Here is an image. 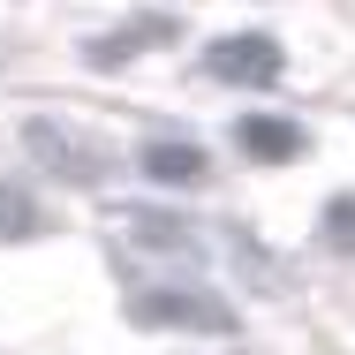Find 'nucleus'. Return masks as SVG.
<instances>
[{
	"label": "nucleus",
	"mask_w": 355,
	"mask_h": 355,
	"mask_svg": "<svg viewBox=\"0 0 355 355\" xmlns=\"http://www.w3.org/2000/svg\"><path fill=\"white\" fill-rule=\"evenodd\" d=\"M23 151L53 174V182H76V189H98L106 174H114V151L98 137H83L69 121H23Z\"/></svg>",
	"instance_id": "f257e3e1"
},
{
	"label": "nucleus",
	"mask_w": 355,
	"mask_h": 355,
	"mask_svg": "<svg viewBox=\"0 0 355 355\" xmlns=\"http://www.w3.org/2000/svg\"><path fill=\"white\" fill-rule=\"evenodd\" d=\"M129 318L144 333H234V310L205 287H151L129 302Z\"/></svg>",
	"instance_id": "f03ea898"
},
{
	"label": "nucleus",
	"mask_w": 355,
	"mask_h": 355,
	"mask_svg": "<svg viewBox=\"0 0 355 355\" xmlns=\"http://www.w3.org/2000/svg\"><path fill=\"white\" fill-rule=\"evenodd\" d=\"M205 69L219 76V83H242V91H265V83H280V46L265 38V31H242V38H219L212 46V61Z\"/></svg>",
	"instance_id": "7ed1b4c3"
},
{
	"label": "nucleus",
	"mask_w": 355,
	"mask_h": 355,
	"mask_svg": "<svg viewBox=\"0 0 355 355\" xmlns=\"http://www.w3.org/2000/svg\"><path fill=\"white\" fill-rule=\"evenodd\" d=\"M137 166L159 182V189H197V182H205V151H197V144H182V137L144 144V159H137Z\"/></svg>",
	"instance_id": "20e7f679"
},
{
	"label": "nucleus",
	"mask_w": 355,
	"mask_h": 355,
	"mask_svg": "<svg viewBox=\"0 0 355 355\" xmlns=\"http://www.w3.org/2000/svg\"><path fill=\"white\" fill-rule=\"evenodd\" d=\"M234 137H242V151H250V159H265V166H287V159L302 151V129H295L287 114H250Z\"/></svg>",
	"instance_id": "39448f33"
},
{
	"label": "nucleus",
	"mask_w": 355,
	"mask_h": 355,
	"mask_svg": "<svg viewBox=\"0 0 355 355\" xmlns=\"http://www.w3.org/2000/svg\"><path fill=\"white\" fill-rule=\"evenodd\" d=\"M151 38H174V23H137V31H114V38H91V69H121L137 46Z\"/></svg>",
	"instance_id": "423d86ee"
},
{
	"label": "nucleus",
	"mask_w": 355,
	"mask_h": 355,
	"mask_svg": "<svg viewBox=\"0 0 355 355\" xmlns=\"http://www.w3.org/2000/svg\"><path fill=\"white\" fill-rule=\"evenodd\" d=\"M31 234H38V205L0 182V242H31Z\"/></svg>",
	"instance_id": "0eeeda50"
},
{
	"label": "nucleus",
	"mask_w": 355,
	"mask_h": 355,
	"mask_svg": "<svg viewBox=\"0 0 355 355\" xmlns=\"http://www.w3.org/2000/svg\"><path fill=\"white\" fill-rule=\"evenodd\" d=\"M318 234H325V250L355 257V197H333V205H325V219H318Z\"/></svg>",
	"instance_id": "6e6552de"
},
{
	"label": "nucleus",
	"mask_w": 355,
	"mask_h": 355,
	"mask_svg": "<svg viewBox=\"0 0 355 355\" xmlns=\"http://www.w3.org/2000/svg\"><path fill=\"white\" fill-rule=\"evenodd\" d=\"M129 227H137V242H151V250H189V227H182V219H151V212H137Z\"/></svg>",
	"instance_id": "1a4fd4ad"
}]
</instances>
